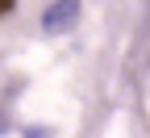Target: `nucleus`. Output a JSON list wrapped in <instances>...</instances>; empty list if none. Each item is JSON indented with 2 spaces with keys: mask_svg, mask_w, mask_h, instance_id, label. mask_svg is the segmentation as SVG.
Instances as JSON below:
<instances>
[{
  "mask_svg": "<svg viewBox=\"0 0 150 138\" xmlns=\"http://www.w3.org/2000/svg\"><path fill=\"white\" fill-rule=\"evenodd\" d=\"M75 21H79V0H54L42 13V29L46 34H67V29H75Z\"/></svg>",
  "mask_w": 150,
  "mask_h": 138,
  "instance_id": "obj_1",
  "label": "nucleus"
},
{
  "mask_svg": "<svg viewBox=\"0 0 150 138\" xmlns=\"http://www.w3.org/2000/svg\"><path fill=\"white\" fill-rule=\"evenodd\" d=\"M13 9H17V0H0V21H4V17H8Z\"/></svg>",
  "mask_w": 150,
  "mask_h": 138,
  "instance_id": "obj_2",
  "label": "nucleus"
}]
</instances>
